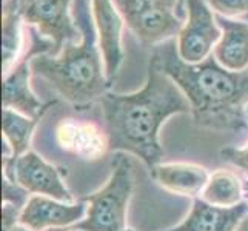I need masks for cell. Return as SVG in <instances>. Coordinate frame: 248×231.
<instances>
[{
	"instance_id": "6da1fadb",
	"label": "cell",
	"mask_w": 248,
	"mask_h": 231,
	"mask_svg": "<svg viewBox=\"0 0 248 231\" xmlns=\"http://www.w3.org/2000/svg\"><path fill=\"white\" fill-rule=\"evenodd\" d=\"M100 104L109 151L133 154L151 169L160 164L164 150L160 128L171 116L191 113V105L176 82L150 56L147 80L131 94L108 91Z\"/></svg>"
},
{
	"instance_id": "7a4b0ae2",
	"label": "cell",
	"mask_w": 248,
	"mask_h": 231,
	"mask_svg": "<svg viewBox=\"0 0 248 231\" xmlns=\"http://www.w3.org/2000/svg\"><path fill=\"white\" fill-rule=\"evenodd\" d=\"M151 57L186 96L199 128L248 131V70L228 71L213 56L201 63H185L177 54L176 39L156 45Z\"/></svg>"
},
{
	"instance_id": "3957f363",
	"label": "cell",
	"mask_w": 248,
	"mask_h": 231,
	"mask_svg": "<svg viewBox=\"0 0 248 231\" xmlns=\"http://www.w3.org/2000/svg\"><path fill=\"white\" fill-rule=\"evenodd\" d=\"M73 17L80 39L66 42L61 53L39 54L31 61V71L48 82L59 96L76 108L99 104L109 91L104 56L94 25L91 0H74Z\"/></svg>"
},
{
	"instance_id": "277c9868",
	"label": "cell",
	"mask_w": 248,
	"mask_h": 231,
	"mask_svg": "<svg viewBox=\"0 0 248 231\" xmlns=\"http://www.w3.org/2000/svg\"><path fill=\"white\" fill-rule=\"evenodd\" d=\"M134 188L133 165L126 154H117L107 184L87 198V216L68 230L133 231L126 227V211Z\"/></svg>"
},
{
	"instance_id": "5b68a950",
	"label": "cell",
	"mask_w": 248,
	"mask_h": 231,
	"mask_svg": "<svg viewBox=\"0 0 248 231\" xmlns=\"http://www.w3.org/2000/svg\"><path fill=\"white\" fill-rule=\"evenodd\" d=\"M125 25L143 45L176 39L184 27L179 0H113Z\"/></svg>"
},
{
	"instance_id": "8992f818",
	"label": "cell",
	"mask_w": 248,
	"mask_h": 231,
	"mask_svg": "<svg viewBox=\"0 0 248 231\" xmlns=\"http://www.w3.org/2000/svg\"><path fill=\"white\" fill-rule=\"evenodd\" d=\"M30 39L31 40L28 51H25L20 61L16 63L13 70L3 76L2 104L3 108L14 109L17 113L32 119H42V116L45 114L48 108L56 105V100L48 102V104H42L31 90V61L39 54L56 56V48L49 40L42 37L32 27H30Z\"/></svg>"
},
{
	"instance_id": "52a82bcc",
	"label": "cell",
	"mask_w": 248,
	"mask_h": 231,
	"mask_svg": "<svg viewBox=\"0 0 248 231\" xmlns=\"http://www.w3.org/2000/svg\"><path fill=\"white\" fill-rule=\"evenodd\" d=\"M186 19L176 37L177 54L185 63H201L213 56L222 30L207 0H185Z\"/></svg>"
},
{
	"instance_id": "ba28073f",
	"label": "cell",
	"mask_w": 248,
	"mask_h": 231,
	"mask_svg": "<svg viewBox=\"0 0 248 231\" xmlns=\"http://www.w3.org/2000/svg\"><path fill=\"white\" fill-rule=\"evenodd\" d=\"M74 0H19L23 22L32 27L56 48V56L66 42L80 39V31L73 17Z\"/></svg>"
},
{
	"instance_id": "9c48e42d",
	"label": "cell",
	"mask_w": 248,
	"mask_h": 231,
	"mask_svg": "<svg viewBox=\"0 0 248 231\" xmlns=\"http://www.w3.org/2000/svg\"><path fill=\"white\" fill-rule=\"evenodd\" d=\"M3 177L17 182L30 194L73 202L61 171L32 150L17 159L3 160Z\"/></svg>"
},
{
	"instance_id": "30bf717a",
	"label": "cell",
	"mask_w": 248,
	"mask_h": 231,
	"mask_svg": "<svg viewBox=\"0 0 248 231\" xmlns=\"http://www.w3.org/2000/svg\"><path fill=\"white\" fill-rule=\"evenodd\" d=\"M91 10L99 37V46L104 56L107 77L108 82L113 85L125 57L122 45V30L125 22L113 0H91Z\"/></svg>"
},
{
	"instance_id": "8fae6325",
	"label": "cell",
	"mask_w": 248,
	"mask_h": 231,
	"mask_svg": "<svg viewBox=\"0 0 248 231\" xmlns=\"http://www.w3.org/2000/svg\"><path fill=\"white\" fill-rule=\"evenodd\" d=\"M87 203L62 202L46 196H31L22 210L20 224L32 231L70 228L87 216Z\"/></svg>"
},
{
	"instance_id": "7c38bea8",
	"label": "cell",
	"mask_w": 248,
	"mask_h": 231,
	"mask_svg": "<svg viewBox=\"0 0 248 231\" xmlns=\"http://www.w3.org/2000/svg\"><path fill=\"white\" fill-rule=\"evenodd\" d=\"M56 139L63 151L88 162L99 160L109 151L104 126L79 119H63L57 125Z\"/></svg>"
},
{
	"instance_id": "4fadbf2b",
	"label": "cell",
	"mask_w": 248,
	"mask_h": 231,
	"mask_svg": "<svg viewBox=\"0 0 248 231\" xmlns=\"http://www.w3.org/2000/svg\"><path fill=\"white\" fill-rule=\"evenodd\" d=\"M247 215V200L239 203L237 207L222 208L210 205L202 198H196L193 199L190 213L181 224L162 231H236Z\"/></svg>"
},
{
	"instance_id": "5bb4252c",
	"label": "cell",
	"mask_w": 248,
	"mask_h": 231,
	"mask_svg": "<svg viewBox=\"0 0 248 231\" xmlns=\"http://www.w3.org/2000/svg\"><path fill=\"white\" fill-rule=\"evenodd\" d=\"M222 30L220 40L213 49V57L228 71L242 73L248 70V20L228 19L216 14Z\"/></svg>"
},
{
	"instance_id": "9a60e30c",
	"label": "cell",
	"mask_w": 248,
	"mask_h": 231,
	"mask_svg": "<svg viewBox=\"0 0 248 231\" xmlns=\"http://www.w3.org/2000/svg\"><path fill=\"white\" fill-rule=\"evenodd\" d=\"M150 174L164 190L193 199L202 194L210 179L207 168L188 162L157 164L150 169Z\"/></svg>"
},
{
	"instance_id": "2e32d148",
	"label": "cell",
	"mask_w": 248,
	"mask_h": 231,
	"mask_svg": "<svg viewBox=\"0 0 248 231\" xmlns=\"http://www.w3.org/2000/svg\"><path fill=\"white\" fill-rule=\"evenodd\" d=\"M23 17L19 11V0H3L2 10V70L10 73L20 61L23 49Z\"/></svg>"
},
{
	"instance_id": "e0dca14e",
	"label": "cell",
	"mask_w": 248,
	"mask_h": 231,
	"mask_svg": "<svg viewBox=\"0 0 248 231\" xmlns=\"http://www.w3.org/2000/svg\"><path fill=\"white\" fill-rule=\"evenodd\" d=\"M244 194L245 186L237 174L230 169H217L210 176L201 198L215 207L232 208L244 202Z\"/></svg>"
},
{
	"instance_id": "ac0fdd59",
	"label": "cell",
	"mask_w": 248,
	"mask_h": 231,
	"mask_svg": "<svg viewBox=\"0 0 248 231\" xmlns=\"http://www.w3.org/2000/svg\"><path fill=\"white\" fill-rule=\"evenodd\" d=\"M40 119H32L14 109L3 108L2 111V133L3 140L13 150V159L20 157L30 151L31 139Z\"/></svg>"
},
{
	"instance_id": "d6986e66",
	"label": "cell",
	"mask_w": 248,
	"mask_h": 231,
	"mask_svg": "<svg viewBox=\"0 0 248 231\" xmlns=\"http://www.w3.org/2000/svg\"><path fill=\"white\" fill-rule=\"evenodd\" d=\"M215 14L248 20V0H207Z\"/></svg>"
},
{
	"instance_id": "ffe728a7",
	"label": "cell",
	"mask_w": 248,
	"mask_h": 231,
	"mask_svg": "<svg viewBox=\"0 0 248 231\" xmlns=\"http://www.w3.org/2000/svg\"><path fill=\"white\" fill-rule=\"evenodd\" d=\"M3 202H10V203H16L19 205V207H25L28 202V191L22 188L17 182L14 181H10V179L3 177Z\"/></svg>"
},
{
	"instance_id": "44dd1931",
	"label": "cell",
	"mask_w": 248,
	"mask_h": 231,
	"mask_svg": "<svg viewBox=\"0 0 248 231\" xmlns=\"http://www.w3.org/2000/svg\"><path fill=\"white\" fill-rule=\"evenodd\" d=\"M220 156L225 162L232 164L236 168H241L245 173H248V143L245 147H227L220 151Z\"/></svg>"
},
{
	"instance_id": "7402d4cb",
	"label": "cell",
	"mask_w": 248,
	"mask_h": 231,
	"mask_svg": "<svg viewBox=\"0 0 248 231\" xmlns=\"http://www.w3.org/2000/svg\"><path fill=\"white\" fill-rule=\"evenodd\" d=\"M22 210L23 208L16 203L3 202V205H2V228H3V231H10L17 224H20Z\"/></svg>"
},
{
	"instance_id": "603a6c76",
	"label": "cell",
	"mask_w": 248,
	"mask_h": 231,
	"mask_svg": "<svg viewBox=\"0 0 248 231\" xmlns=\"http://www.w3.org/2000/svg\"><path fill=\"white\" fill-rule=\"evenodd\" d=\"M236 231H248V215L242 219V222L239 224V227H237Z\"/></svg>"
},
{
	"instance_id": "cb8c5ba5",
	"label": "cell",
	"mask_w": 248,
	"mask_h": 231,
	"mask_svg": "<svg viewBox=\"0 0 248 231\" xmlns=\"http://www.w3.org/2000/svg\"><path fill=\"white\" fill-rule=\"evenodd\" d=\"M10 231H32V230H30L28 227H25V225H22V224H17L14 228H11Z\"/></svg>"
},
{
	"instance_id": "d4e9b609",
	"label": "cell",
	"mask_w": 248,
	"mask_h": 231,
	"mask_svg": "<svg viewBox=\"0 0 248 231\" xmlns=\"http://www.w3.org/2000/svg\"><path fill=\"white\" fill-rule=\"evenodd\" d=\"M184 3H185V0H179V13H181V17L184 13Z\"/></svg>"
},
{
	"instance_id": "484cf974",
	"label": "cell",
	"mask_w": 248,
	"mask_h": 231,
	"mask_svg": "<svg viewBox=\"0 0 248 231\" xmlns=\"http://www.w3.org/2000/svg\"><path fill=\"white\" fill-rule=\"evenodd\" d=\"M245 193H247V196H248V182H247V186H245ZM248 202V200H247Z\"/></svg>"
},
{
	"instance_id": "4316f807",
	"label": "cell",
	"mask_w": 248,
	"mask_h": 231,
	"mask_svg": "<svg viewBox=\"0 0 248 231\" xmlns=\"http://www.w3.org/2000/svg\"><path fill=\"white\" fill-rule=\"evenodd\" d=\"M68 231H79V230H68Z\"/></svg>"
}]
</instances>
